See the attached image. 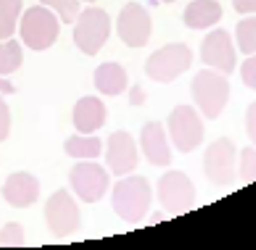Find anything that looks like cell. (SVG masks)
<instances>
[{
    "instance_id": "obj_1",
    "label": "cell",
    "mask_w": 256,
    "mask_h": 250,
    "mask_svg": "<svg viewBox=\"0 0 256 250\" xmlns=\"http://www.w3.org/2000/svg\"><path fill=\"white\" fill-rule=\"evenodd\" d=\"M154 203V190L150 182L140 174H127L122 177L111 190V206L116 211V216H122L130 224H138L148 216V208Z\"/></svg>"
},
{
    "instance_id": "obj_2",
    "label": "cell",
    "mask_w": 256,
    "mask_h": 250,
    "mask_svg": "<svg viewBox=\"0 0 256 250\" xmlns=\"http://www.w3.org/2000/svg\"><path fill=\"white\" fill-rule=\"evenodd\" d=\"M193 100L204 119H220L227 100H230V79L227 74L204 69L193 76Z\"/></svg>"
},
{
    "instance_id": "obj_3",
    "label": "cell",
    "mask_w": 256,
    "mask_h": 250,
    "mask_svg": "<svg viewBox=\"0 0 256 250\" xmlns=\"http://www.w3.org/2000/svg\"><path fill=\"white\" fill-rule=\"evenodd\" d=\"M22 42L24 47H32V50L42 53L53 47V42L58 40V32H61V18L56 16L50 8L40 5H32L26 8L24 16H22Z\"/></svg>"
},
{
    "instance_id": "obj_4",
    "label": "cell",
    "mask_w": 256,
    "mask_h": 250,
    "mask_svg": "<svg viewBox=\"0 0 256 250\" xmlns=\"http://www.w3.org/2000/svg\"><path fill=\"white\" fill-rule=\"evenodd\" d=\"M111 37V18L103 8H84L74 21V45L84 55H98Z\"/></svg>"
},
{
    "instance_id": "obj_5",
    "label": "cell",
    "mask_w": 256,
    "mask_h": 250,
    "mask_svg": "<svg viewBox=\"0 0 256 250\" xmlns=\"http://www.w3.org/2000/svg\"><path fill=\"white\" fill-rule=\"evenodd\" d=\"M190 66H193V50L185 42H172L158 47L146 61V74L154 82L166 84V82H174L177 76H182Z\"/></svg>"
},
{
    "instance_id": "obj_6",
    "label": "cell",
    "mask_w": 256,
    "mask_h": 250,
    "mask_svg": "<svg viewBox=\"0 0 256 250\" xmlns=\"http://www.w3.org/2000/svg\"><path fill=\"white\" fill-rule=\"evenodd\" d=\"M69 182L74 195L84 203H98L106 198L111 187V171H106L96 161H80L77 166L69 171Z\"/></svg>"
},
{
    "instance_id": "obj_7",
    "label": "cell",
    "mask_w": 256,
    "mask_h": 250,
    "mask_svg": "<svg viewBox=\"0 0 256 250\" xmlns=\"http://www.w3.org/2000/svg\"><path fill=\"white\" fill-rule=\"evenodd\" d=\"M169 137L180 153H190L204 142V119L193 105H177L169 113Z\"/></svg>"
},
{
    "instance_id": "obj_8",
    "label": "cell",
    "mask_w": 256,
    "mask_h": 250,
    "mask_svg": "<svg viewBox=\"0 0 256 250\" xmlns=\"http://www.w3.org/2000/svg\"><path fill=\"white\" fill-rule=\"evenodd\" d=\"M45 221L56 237H69L82 227L80 206L69 190H56L45 203Z\"/></svg>"
},
{
    "instance_id": "obj_9",
    "label": "cell",
    "mask_w": 256,
    "mask_h": 250,
    "mask_svg": "<svg viewBox=\"0 0 256 250\" xmlns=\"http://www.w3.org/2000/svg\"><path fill=\"white\" fill-rule=\"evenodd\" d=\"M235 161H238V148L232 140L220 137L204 153V174L216 187H227L235 179Z\"/></svg>"
},
{
    "instance_id": "obj_10",
    "label": "cell",
    "mask_w": 256,
    "mask_h": 250,
    "mask_svg": "<svg viewBox=\"0 0 256 250\" xmlns=\"http://www.w3.org/2000/svg\"><path fill=\"white\" fill-rule=\"evenodd\" d=\"M158 200L164 211H169L172 216L182 214L193 206L196 200V185L185 171H166L158 179Z\"/></svg>"
},
{
    "instance_id": "obj_11",
    "label": "cell",
    "mask_w": 256,
    "mask_h": 250,
    "mask_svg": "<svg viewBox=\"0 0 256 250\" xmlns=\"http://www.w3.org/2000/svg\"><path fill=\"white\" fill-rule=\"evenodd\" d=\"M201 61L206 63V69H214V71L230 76L235 71V63H238V53H235L230 32H224V29L208 32L201 42Z\"/></svg>"
},
{
    "instance_id": "obj_12",
    "label": "cell",
    "mask_w": 256,
    "mask_h": 250,
    "mask_svg": "<svg viewBox=\"0 0 256 250\" xmlns=\"http://www.w3.org/2000/svg\"><path fill=\"white\" fill-rule=\"evenodd\" d=\"M116 34H119V40L124 42L127 47H143V45H148L150 34H154V21H150L148 11L143 5H138V3H127L119 11Z\"/></svg>"
},
{
    "instance_id": "obj_13",
    "label": "cell",
    "mask_w": 256,
    "mask_h": 250,
    "mask_svg": "<svg viewBox=\"0 0 256 250\" xmlns=\"http://www.w3.org/2000/svg\"><path fill=\"white\" fill-rule=\"evenodd\" d=\"M138 161H140V148L130 132H114L106 140V166L111 174L116 177L132 174L138 169Z\"/></svg>"
},
{
    "instance_id": "obj_14",
    "label": "cell",
    "mask_w": 256,
    "mask_h": 250,
    "mask_svg": "<svg viewBox=\"0 0 256 250\" xmlns=\"http://www.w3.org/2000/svg\"><path fill=\"white\" fill-rule=\"evenodd\" d=\"M140 153L148 158V163L154 166H169L172 163V148H169V140H166V132H164V124L158 121H148L143 124V132H140Z\"/></svg>"
},
{
    "instance_id": "obj_15",
    "label": "cell",
    "mask_w": 256,
    "mask_h": 250,
    "mask_svg": "<svg viewBox=\"0 0 256 250\" xmlns=\"http://www.w3.org/2000/svg\"><path fill=\"white\" fill-rule=\"evenodd\" d=\"M3 198L14 208H30L40 200V179L30 174V171H16V174L6 179Z\"/></svg>"
},
{
    "instance_id": "obj_16",
    "label": "cell",
    "mask_w": 256,
    "mask_h": 250,
    "mask_svg": "<svg viewBox=\"0 0 256 250\" xmlns=\"http://www.w3.org/2000/svg\"><path fill=\"white\" fill-rule=\"evenodd\" d=\"M74 129L80 134H92L98 132L108 119V108L103 105L100 98L96 95H88V98H80L77 105H74Z\"/></svg>"
},
{
    "instance_id": "obj_17",
    "label": "cell",
    "mask_w": 256,
    "mask_h": 250,
    "mask_svg": "<svg viewBox=\"0 0 256 250\" xmlns=\"http://www.w3.org/2000/svg\"><path fill=\"white\" fill-rule=\"evenodd\" d=\"M96 90L100 95H108V98H116V95L127 92V84H130V76L127 69L116 61H108V63H100L96 69Z\"/></svg>"
},
{
    "instance_id": "obj_18",
    "label": "cell",
    "mask_w": 256,
    "mask_h": 250,
    "mask_svg": "<svg viewBox=\"0 0 256 250\" xmlns=\"http://www.w3.org/2000/svg\"><path fill=\"white\" fill-rule=\"evenodd\" d=\"M222 18V5L216 0H193L188 3L182 21L188 29H212L214 24H220Z\"/></svg>"
},
{
    "instance_id": "obj_19",
    "label": "cell",
    "mask_w": 256,
    "mask_h": 250,
    "mask_svg": "<svg viewBox=\"0 0 256 250\" xmlns=\"http://www.w3.org/2000/svg\"><path fill=\"white\" fill-rule=\"evenodd\" d=\"M64 148L77 161H96L98 156H103V140L98 134H72Z\"/></svg>"
},
{
    "instance_id": "obj_20",
    "label": "cell",
    "mask_w": 256,
    "mask_h": 250,
    "mask_svg": "<svg viewBox=\"0 0 256 250\" xmlns=\"http://www.w3.org/2000/svg\"><path fill=\"white\" fill-rule=\"evenodd\" d=\"M24 63V47L22 42L11 40H0V76H11L14 71L22 69Z\"/></svg>"
},
{
    "instance_id": "obj_21",
    "label": "cell",
    "mask_w": 256,
    "mask_h": 250,
    "mask_svg": "<svg viewBox=\"0 0 256 250\" xmlns=\"http://www.w3.org/2000/svg\"><path fill=\"white\" fill-rule=\"evenodd\" d=\"M24 0H0V40H11L18 29V16H22Z\"/></svg>"
},
{
    "instance_id": "obj_22",
    "label": "cell",
    "mask_w": 256,
    "mask_h": 250,
    "mask_svg": "<svg viewBox=\"0 0 256 250\" xmlns=\"http://www.w3.org/2000/svg\"><path fill=\"white\" fill-rule=\"evenodd\" d=\"M235 45H238V50H243L246 55L256 53V13L238 21V26H235Z\"/></svg>"
},
{
    "instance_id": "obj_23",
    "label": "cell",
    "mask_w": 256,
    "mask_h": 250,
    "mask_svg": "<svg viewBox=\"0 0 256 250\" xmlns=\"http://www.w3.org/2000/svg\"><path fill=\"white\" fill-rule=\"evenodd\" d=\"M45 8H50V11L61 18L64 24H74L77 21V16L82 11V0H40Z\"/></svg>"
},
{
    "instance_id": "obj_24",
    "label": "cell",
    "mask_w": 256,
    "mask_h": 250,
    "mask_svg": "<svg viewBox=\"0 0 256 250\" xmlns=\"http://www.w3.org/2000/svg\"><path fill=\"white\" fill-rule=\"evenodd\" d=\"M24 245V227L16 224V221H8V224L0 227V248H16Z\"/></svg>"
},
{
    "instance_id": "obj_25",
    "label": "cell",
    "mask_w": 256,
    "mask_h": 250,
    "mask_svg": "<svg viewBox=\"0 0 256 250\" xmlns=\"http://www.w3.org/2000/svg\"><path fill=\"white\" fill-rule=\"evenodd\" d=\"M240 177H243V182L256 179V150L254 148L240 150Z\"/></svg>"
},
{
    "instance_id": "obj_26",
    "label": "cell",
    "mask_w": 256,
    "mask_h": 250,
    "mask_svg": "<svg viewBox=\"0 0 256 250\" xmlns=\"http://www.w3.org/2000/svg\"><path fill=\"white\" fill-rule=\"evenodd\" d=\"M240 79H243L246 87L256 90V53L248 55V58L243 61V66H240Z\"/></svg>"
},
{
    "instance_id": "obj_27",
    "label": "cell",
    "mask_w": 256,
    "mask_h": 250,
    "mask_svg": "<svg viewBox=\"0 0 256 250\" xmlns=\"http://www.w3.org/2000/svg\"><path fill=\"white\" fill-rule=\"evenodd\" d=\"M8 134H11V111H8V103L0 95V142L8 140Z\"/></svg>"
},
{
    "instance_id": "obj_28",
    "label": "cell",
    "mask_w": 256,
    "mask_h": 250,
    "mask_svg": "<svg viewBox=\"0 0 256 250\" xmlns=\"http://www.w3.org/2000/svg\"><path fill=\"white\" fill-rule=\"evenodd\" d=\"M246 134H248L251 142L256 145V100L248 105V111H246Z\"/></svg>"
},
{
    "instance_id": "obj_29",
    "label": "cell",
    "mask_w": 256,
    "mask_h": 250,
    "mask_svg": "<svg viewBox=\"0 0 256 250\" xmlns=\"http://www.w3.org/2000/svg\"><path fill=\"white\" fill-rule=\"evenodd\" d=\"M232 5H235V11L243 13V16L256 13V0H232Z\"/></svg>"
},
{
    "instance_id": "obj_30",
    "label": "cell",
    "mask_w": 256,
    "mask_h": 250,
    "mask_svg": "<svg viewBox=\"0 0 256 250\" xmlns=\"http://www.w3.org/2000/svg\"><path fill=\"white\" fill-rule=\"evenodd\" d=\"M130 103L132 105H143L146 103V90L143 87H132L130 90Z\"/></svg>"
},
{
    "instance_id": "obj_31",
    "label": "cell",
    "mask_w": 256,
    "mask_h": 250,
    "mask_svg": "<svg viewBox=\"0 0 256 250\" xmlns=\"http://www.w3.org/2000/svg\"><path fill=\"white\" fill-rule=\"evenodd\" d=\"M14 92H16V87H14V84L8 82L6 76H0V95H14Z\"/></svg>"
},
{
    "instance_id": "obj_32",
    "label": "cell",
    "mask_w": 256,
    "mask_h": 250,
    "mask_svg": "<svg viewBox=\"0 0 256 250\" xmlns=\"http://www.w3.org/2000/svg\"><path fill=\"white\" fill-rule=\"evenodd\" d=\"M154 3H161V5H164V3H174V0H154Z\"/></svg>"
},
{
    "instance_id": "obj_33",
    "label": "cell",
    "mask_w": 256,
    "mask_h": 250,
    "mask_svg": "<svg viewBox=\"0 0 256 250\" xmlns=\"http://www.w3.org/2000/svg\"><path fill=\"white\" fill-rule=\"evenodd\" d=\"M82 3H96V0H82Z\"/></svg>"
}]
</instances>
